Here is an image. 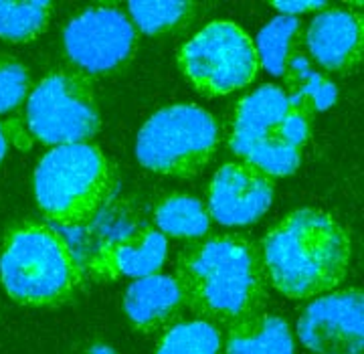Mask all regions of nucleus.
<instances>
[{
    "mask_svg": "<svg viewBox=\"0 0 364 354\" xmlns=\"http://www.w3.org/2000/svg\"><path fill=\"white\" fill-rule=\"evenodd\" d=\"M186 310L231 326L257 314L267 304V274L259 247L239 233L195 239L176 259Z\"/></svg>",
    "mask_w": 364,
    "mask_h": 354,
    "instance_id": "f257e3e1",
    "label": "nucleus"
},
{
    "mask_svg": "<svg viewBox=\"0 0 364 354\" xmlns=\"http://www.w3.org/2000/svg\"><path fill=\"white\" fill-rule=\"evenodd\" d=\"M259 251L273 288L291 300H308L344 281L352 243L330 213L298 209L267 231Z\"/></svg>",
    "mask_w": 364,
    "mask_h": 354,
    "instance_id": "f03ea898",
    "label": "nucleus"
},
{
    "mask_svg": "<svg viewBox=\"0 0 364 354\" xmlns=\"http://www.w3.org/2000/svg\"><path fill=\"white\" fill-rule=\"evenodd\" d=\"M0 281L16 304L59 308L83 289L85 269L55 227L21 221L9 227L2 241Z\"/></svg>",
    "mask_w": 364,
    "mask_h": 354,
    "instance_id": "7ed1b4c3",
    "label": "nucleus"
},
{
    "mask_svg": "<svg viewBox=\"0 0 364 354\" xmlns=\"http://www.w3.org/2000/svg\"><path fill=\"white\" fill-rule=\"evenodd\" d=\"M314 116L282 87L263 85L237 104L229 146L243 162L284 178L301 164Z\"/></svg>",
    "mask_w": 364,
    "mask_h": 354,
    "instance_id": "20e7f679",
    "label": "nucleus"
},
{
    "mask_svg": "<svg viewBox=\"0 0 364 354\" xmlns=\"http://www.w3.org/2000/svg\"><path fill=\"white\" fill-rule=\"evenodd\" d=\"M114 171L95 144H61L41 158L35 171V198L47 219L83 225L114 195Z\"/></svg>",
    "mask_w": 364,
    "mask_h": 354,
    "instance_id": "39448f33",
    "label": "nucleus"
},
{
    "mask_svg": "<svg viewBox=\"0 0 364 354\" xmlns=\"http://www.w3.org/2000/svg\"><path fill=\"white\" fill-rule=\"evenodd\" d=\"M217 146V119L198 105L181 104L158 109L144 124L136 156L148 171L186 181L207 168Z\"/></svg>",
    "mask_w": 364,
    "mask_h": 354,
    "instance_id": "423d86ee",
    "label": "nucleus"
},
{
    "mask_svg": "<svg viewBox=\"0 0 364 354\" xmlns=\"http://www.w3.org/2000/svg\"><path fill=\"white\" fill-rule=\"evenodd\" d=\"M28 132L49 146L90 142L100 132L102 116L93 79L75 69H55L26 97Z\"/></svg>",
    "mask_w": 364,
    "mask_h": 354,
    "instance_id": "0eeeda50",
    "label": "nucleus"
},
{
    "mask_svg": "<svg viewBox=\"0 0 364 354\" xmlns=\"http://www.w3.org/2000/svg\"><path fill=\"white\" fill-rule=\"evenodd\" d=\"M178 67L196 92L219 97L251 85L259 59L247 33L229 21L200 28L178 53Z\"/></svg>",
    "mask_w": 364,
    "mask_h": 354,
    "instance_id": "6e6552de",
    "label": "nucleus"
},
{
    "mask_svg": "<svg viewBox=\"0 0 364 354\" xmlns=\"http://www.w3.org/2000/svg\"><path fill=\"white\" fill-rule=\"evenodd\" d=\"M63 51L71 69L90 79L116 75L138 53V28L117 4L91 6L63 28Z\"/></svg>",
    "mask_w": 364,
    "mask_h": 354,
    "instance_id": "1a4fd4ad",
    "label": "nucleus"
},
{
    "mask_svg": "<svg viewBox=\"0 0 364 354\" xmlns=\"http://www.w3.org/2000/svg\"><path fill=\"white\" fill-rule=\"evenodd\" d=\"M301 344L314 353L358 354L364 348V296L344 289L318 298L299 316Z\"/></svg>",
    "mask_w": 364,
    "mask_h": 354,
    "instance_id": "9d476101",
    "label": "nucleus"
},
{
    "mask_svg": "<svg viewBox=\"0 0 364 354\" xmlns=\"http://www.w3.org/2000/svg\"><path fill=\"white\" fill-rule=\"evenodd\" d=\"M275 178L249 162H227L208 186V215L223 227L259 221L272 207Z\"/></svg>",
    "mask_w": 364,
    "mask_h": 354,
    "instance_id": "9b49d317",
    "label": "nucleus"
},
{
    "mask_svg": "<svg viewBox=\"0 0 364 354\" xmlns=\"http://www.w3.org/2000/svg\"><path fill=\"white\" fill-rule=\"evenodd\" d=\"M304 49L326 71L350 73L363 61V16L334 6L318 13L304 33Z\"/></svg>",
    "mask_w": 364,
    "mask_h": 354,
    "instance_id": "f8f14e48",
    "label": "nucleus"
},
{
    "mask_svg": "<svg viewBox=\"0 0 364 354\" xmlns=\"http://www.w3.org/2000/svg\"><path fill=\"white\" fill-rule=\"evenodd\" d=\"M168 257V241L156 227H140L130 235L104 243L90 262V269L105 279L158 274Z\"/></svg>",
    "mask_w": 364,
    "mask_h": 354,
    "instance_id": "ddd939ff",
    "label": "nucleus"
},
{
    "mask_svg": "<svg viewBox=\"0 0 364 354\" xmlns=\"http://www.w3.org/2000/svg\"><path fill=\"white\" fill-rule=\"evenodd\" d=\"M124 312L134 330L142 334L162 332L178 322L186 312V300L176 277H138L124 294Z\"/></svg>",
    "mask_w": 364,
    "mask_h": 354,
    "instance_id": "4468645a",
    "label": "nucleus"
},
{
    "mask_svg": "<svg viewBox=\"0 0 364 354\" xmlns=\"http://www.w3.org/2000/svg\"><path fill=\"white\" fill-rule=\"evenodd\" d=\"M223 350L229 354H286L294 353L296 344L284 318L257 312L229 326Z\"/></svg>",
    "mask_w": 364,
    "mask_h": 354,
    "instance_id": "2eb2a0df",
    "label": "nucleus"
},
{
    "mask_svg": "<svg viewBox=\"0 0 364 354\" xmlns=\"http://www.w3.org/2000/svg\"><path fill=\"white\" fill-rule=\"evenodd\" d=\"M255 51L265 71L284 77L289 59L304 51V23L298 16H275L261 28Z\"/></svg>",
    "mask_w": 364,
    "mask_h": 354,
    "instance_id": "dca6fc26",
    "label": "nucleus"
},
{
    "mask_svg": "<svg viewBox=\"0 0 364 354\" xmlns=\"http://www.w3.org/2000/svg\"><path fill=\"white\" fill-rule=\"evenodd\" d=\"M154 223L164 235L195 241L208 233L210 215L198 198L172 193L154 207Z\"/></svg>",
    "mask_w": 364,
    "mask_h": 354,
    "instance_id": "f3484780",
    "label": "nucleus"
},
{
    "mask_svg": "<svg viewBox=\"0 0 364 354\" xmlns=\"http://www.w3.org/2000/svg\"><path fill=\"white\" fill-rule=\"evenodd\" d=\"M196 13L198 4L195 2L142 0L128 4V16L134 26L148 37H160L182 31L195 21Z\"/></svg>",
    "mask_w": 364,
    "mask_h": 354,
    "instance_id": "a211bd4d",
    "label": "nucleus"
},
{
    "mask_svg": "<svg viewBox=\"0 0 364 354\" xmlns=\"http://www.w3.org/2000/svg\"><path fill=\"white\" fill-rule=\"evenodd\" d=\"M284 79L289 85V95L296 97L299 104H304L310 112L318 114L332 107L336 102V85L330 79L322 77L310 63V59L304 51L296 53L286 67Z\"/></svg>",
    "mask_w": 364,
    "mask_h": 354,
    "instance_id": "6ab92c4d",
    "label": "nucleus"
},
{
    "mask_svg": "<svg viewBox=\"0 0 364 354\" xmlns=\"http://www.w3.org/2000/svg\"><path fill=\"white\" fill-rule=\"evenodd\" d=\"M221 350V332L208 320H178L162 330L156 344V353L162 354H217Z\"/></svg>",
    "mask_w": 364,
    "mask_h": 354,
    "instance_id": "aec40b11",
    "label": "nucleus"
},
{
    "mask_svg": "<svg viewBox=\"0 0 364 354\" xmlns=\"http://www.w3.org/2000/svg\"><path fill=\"white\" fill-rule=\"evenodd\" d=\"M53 14L51 2H4L0 0V39L31 43L39 39Z\"/></svg>",
    "mask_w": 364,
    "mask_h": 354,
    "instance_id": "412c9836",
    "label": "nucleus"
},
{
    "mask_svg": "<svg viewBox=\"0 0 364 354\" xmlns=\"http://www.w3.org/2000/svg\"><path fill=\"white\" fill-rule=\"evenodd\" d=\"M31 77L16 57L0 53V114H9L23 105L28 97Z\"/></svg>",
    "mask_w": 364,
    "mask_h": 354,
    "instance_id": "4be33fe9",
    "label": "nucleus"
},
{
    "mask_svg": "<svg viewBox=\"0 0 364 354\" xmlns=\"http://www.w3.org/2000/svg\"><path fill=\"white\" fill-rule=\"evenodd\" d=\"M272 6L282 13V16H298L301 13H310V11H326L330 9V2H310V0H304V2H272Z\"/></svg>",
    "mask_w": 364,
    "mask_h": 354,
    "instance_id": "5701e85b",
    "label": "nucleus"
},
{
    "mask_svg": "<svg viewBox=\"0 0 364 354\" xmlns=\"http://www.w3.org/2000/svg\"><path fill=\"white\" fill-rule=\"evenodd\" d=\"M6 152H9V136H6V130H4V126L0 124V162L4 160Z\"/></svg>",
    "mask_w": 364,
    "mask_h": 354,
    "instance_id": "b1692460",
    "label": "nucleus"
},
{
    "mask_svg": "<svg viewBox=\"0 0 364 354\" xmlns=\"http://www.w3.org/2000/svg\"><path fill=\"white\" fill-rule=\"evenodd\" d=\"M90 353H114V348H107V346H93V348H90Z\"/></svg>",
    "mask_w": 364,
    "mask_h": 354,
    "instance_id": "393cba45",
    "label": "nucleus"
}]
</instances>
